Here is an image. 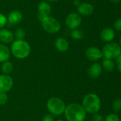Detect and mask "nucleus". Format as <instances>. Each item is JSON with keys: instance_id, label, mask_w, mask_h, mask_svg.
Here are the masks:
<instances>
[{"instance_id": "nucleus-1", "label": "nucleus", "mask_w": 121, "mask_h": 121, "mask_svg": "<svg viewBox=\"0 0 121 121\" xmlns=\"http://www.w3.org/2000/svg\"><path fill=\"white\" fill-rule=\"evenodd\" d=\"M64 115L67 121H84L86 118V112L82 105L76 103L66 106Z\"/></svg>"}, {"instance_id": "nucleus-2", "label": "nucleus", "mask_w": 121, "mask_h": 121, "mask_svg": "<svg viewBox=\"0 0 121 121\" xmlns=\"http://www.w3.org/2000/svg\"><path fill=\"white\" fill-rule=\"evenodd\" d=\"M10 51L14 57L23 60L29 56L31 47L24 40H16L12 42Z\"/></svg>"}, {"instance_id": "nucleus-3", "label": "nucleus", "mask_w": 121, "mask_h": 121, "mask_svg": "<svg viewBox=\"0 0 121 121\" xmlns=\"http://www.w3.org/2000/svg\"><path fill=\"white\" fill-rule=\"evenodd\" d=\"M82 106L86 113L95 114L101 109V101L98 95L90 93L84 96L82 101Z\"/></svg>"}, {"instance_id": "nucleus-4", "label": "nucleus", "mask_w": 121, "mask_h": 121, "mask_svg": "<svg viewBox=\"0 0 121 121\" xmlns=\"http://www.w3.org/2000/svg\"><path fill=\"white\" fill-rule=\"evenodd\" d=\"M66 107L65 102L58 97L50 98L46 103V108L49 113L53 116H59L63 114Z\"/></svg>"}, {"instance_id": "nucleus-5", "label": "nucleus", "mask_w": 121, "mask_h": 121, "mask_svg": "<svg viewBox=\"0 0 121 121\" xmlns=\"http://www.w3.org/2000/svg\"><path fill=\"white\" fill-rule=\"evenodd\" d=\"M41 26L44 30L50 34H55L59 32L61 26L60 22L55 18L48 16L44 18L41 21Z\"/></svg>"}, {"instance_id": "nucleus-6", "label": "nucleus", "mask_w": 121, "mask_h": 121, "mask_svg": "<svg viewBox=\"0 0 121 121\" xmlns=\"http://www.w3.org/2000/svg\"><path fill=\"white\" fill-rule=\"evenodd\" d=\"M121 52V48L120 45L116 43L111 42L108 43L103 48L102 53L105 58L108 59H116Z\"/></svg>"}, {"instance_id": "nucleus-7", "label": "nucleus", "mask_w": 121, "mask_h": 121, "mask_svg": "<svg viewBox=\"0 0 121 121\" xmlns=\"http://www.w3.org/2000/svg\"><path fill=\"white\" fill-rule=\"evenodd\" d=\"M66 25L70 30H73L78 28L82 22V18L81 15L78 13H71L66 18Z\"/></svg>"}, {"instance_id": "nucleus-8", "label": "nucleus", "mask_w": 121, "mask_h": 121, "mask_svg": "<svg viewBox=\"0 0 121 121\" xmlns=\"http://www.w3.org/2000/svg\"><path fill=\"white\" fill-rule=\"evenodd\" d=\"M14 85V80L12 77L8 74L0 75V91L6 93L10 91Z\"/></svg>"}, {"instance_id": "nucleus-9", "label": "nucleus", "mask_w": 121, "mask_h": 121, "mask_svg": "<svg viewBox=\"0 0 121 121\" xmlns=\"http://www.w3.org/2000/svg\"><path fill=\"white\" fill-rule=\"evenodd\" d=\"M51 7L49 3L47 1H41L38 5V18L40 21H41L46 17L50 16Z\"/></svg>"}, {"instance_id": "nucleus-10", "label": "nucleus", "mask_w": 121, "mask_h": 121, "mask_svg": "<svg viewBox=\"0 0 121 121\" xmlns=\"http://www.w3.org/2000/svg\"><path fill=\"white\" fill-rule=\"evenodd\" d=\"M86 55L89 60L96 62L102 58L103 53L99 48L96 47H90L86 50Z\"/></svg>"}, {"instance_id": "nucleus-11", "label": "nucleus", "mask_w": 121, "mask_h": 121, "mask_svg": "<svg viewBox=\"0 0 121 121\" xmlns=\"http://www.w3.org/2000/svg\"><path fill=\"white\" fill-rule=\"evenodd\" d=\"M77 11L79 15L87 16L91 15L93 13L94 7L91 4L88 2L81 3V4L77 6Z\"/></svg>"}, {"instance_id": "nucleus-12", "label": "nucleus", "mask_w": 121, "mask_h": 121, "mask_svg": "<svg viewBox=\"0 0 121 121\" xmlns=\"http://www.w3.org/2000/svg\"><path fill=\"white\" fill-rule=\"evenodd\" d=\"M14 33L6 28L0 29V42L3 44H8L11 43L14 41Z\"/></svg>"}, {"instance_id": "nucleus-13", "label": "nucleus", "mask_w": 121, "mask_h": 121, "mask_svg": "<svg viewBox=\"0 0 121 121\" xmlns=\"http://www.w3.org/2000/svg\"><path fill=\"white\" fill-rule=\"evenodd\" d=\"M55 48L56 49L61 52H65L68 51L69 49V43L68 41L63 37H59L56 39L55 43Z\"/></svg>"}, {"instance_id": "nucleus-14", "label": "nucleus", "mask_w": 121, "mask_h": 121, "mask_svg": "<svg viewBox=\"0 0 121 121\" xmlns=\"http://www.w3.org/2000/svg\"><path fill=\"white\" fill-rule=\"evenodd\" d=\"M102 66L98 63L95 62L93 65L90 66V67L88 69V76L92 79H96L100 77V75L102 73Z\"/></svg>"}, {"instance_id": "nucleus-15", "label": "nucleus", "mask_w": 121, "mask_h": 121, "mask_svg": "<svg viewBox=\"0 0 121 121\" xmlns=\"http://www.w3.org/2000/svg\"><path fill=\"white\" fill-rule=\"evenodd\" d=\"M6 18H7V21L9 23H10L11 24L16 25V24L19 23L22 21L23 15L20 11L14 10V11H11Z\"/></svg>"}, {"instance_id": "nucleus-16", "label": "nucleus", "mask_w": 121, "mask_h": 121, "mask_svg": "<svg viewBox=\"0 0 121 121\" xmlns=\"http://www.w3.org/2000/svg\"><path fill=\"white\" fill-rule=\"evenodd\" d=\"M100 37L103 42L111 43L115 38V32L111 28H106L101 32Z\"/></svg>"}, {"instance_id": "nucleus-17", "label": "nucleus", "mask_w": 121, "mask_h": 121, "mask_svg": "<svg viewBox=\"0 0 121 121\" xmlns=\"http://www.w3.org/2000/svg\"><path fill=\"white\" fill-rule=\"evenodd\" d=\"M11 51L4 44H0V63L8 61L10 58Z\"/></svg>"}, {"instance_id": "nucleus-18", "label": "nucleus", "mask_w": 121, "mask_h": 121, "mask_svg": "<svg viewBox=\"0 0 121 121\" xmlns=\"http://www.w3.org/2000/svg\"><path fill=\"white\" fill-rule=\"evenodd\" d=\"M102 68H103L106 72H113L115 69V63L113 60L104 57L102 61Z\"/></svg>"}, {"instance_id": "nucleus-19", "label": "nucleus", "mask_w": 121, "mask_h": 121, "mask_svg": "<svg viewBox=\"0 0 121 121\" xmlns=\"http://www.w3.org/2000/svg\"><path fill=\"white\" fill-rule=\"evenodd\" d=\"M13 68H14V66H13L12 62L9 60L2 62L1 66V70L4 74L9 75V74H11L12 72Z\"/></svg>"}, {"instance_id": "nucleus-20", "label": "nucleus", "mask_w": 121, "mask_h": 121, "mask_svg": "<svg viewBox=\"0 0 121 121\" xmlns=\"http://www.w3.org/2000/svg\"><path fill=\"white\" fill-rule=\"evenodd\" d=\"M71 37L76 40H80L81 39H83V38L84 37V33L83 30L76 28V29H73L71 30Z\"/></svg>"}, {"instance_id": "nucleus-21", "label": "nucleus", "mask_w": 121, "mask_h": 121, "mask_svg": "<svg viewBox=\"0 0 121 121\" xmlns=\"http://www.w3.org/2000/svg\"><path fill=\"white\" fill-rule=\"evenodd\" d=\"M14 38L16 39V40H24L25 36H26V33H25V31L23 28H18L14 33Z\"/></svg>"}, {"instance_id": "nucleus-22", "label": "nucleus", "mask_w": 121, "mask_h": 121, "mask_svg": "<svg viewBox=\"0 0 121 121\" xmlns=\"http://www.w3.org/2000/svg\"><path fill=\"white\" fill-rule=\"evenodd\" d=\"M112 106H113V109L115 112H119L121 111V99H116L113 104H112Z\"/></svg>"}, {"instance_id": "nucleus-23", "label": "nucleus", "mask_w": 121, "mask_h": 121, "mask_svg": "<svg viewBox=\"0 0 121 121\" xmlns=\"http://www.w3.org/2000/svg\"><path fill=\"white\" fill-rule=\"evenodd\" d=\"M104 121H120V118L116 114L110 113L106 116Z\"/></svg>"}, {"instance_id": "nucleus-24", "label": "nucleus", "mask_w": 121, "mask_h": 121, "mask_svg": "<svg viewBox=\"0 0 121 121\" xmlns=\"http://www.w3.org/2000/svg\"><path fill=\"white\" fill-rule=\"evenodd\" d=\"M6 23H7L6 16L4 14L0 13V29L3 28L6 25Z\"/></svg>"}, {"instance_id": "nucleus-25", "label": "nucleus", "mask_w": 121, "mask_h": 121, "mask_svg": "<svg viewBox=\"0 0 121 121\" xmlns=\"http://www.w3.org/2000/svg\"><path fill=\"white\" fill-rule=\"evenodd\" d=\"M8 101V96L6 93L0 91V105H4Z\"/></svg>"}, {"instance_id": "nucleus-26", "label": "nucleus", "mask_w": 121, "mask_h": 121, "mask_svg": "<svg viewBox=\"0 0 121 121\" xmlns=\"http://www.w3.org/2000/svg\"><path fill=\"white\" fill-rule=\"evenodd\" d=\"M114 28L116 30L121 31V18L117 19L115 22H114Z\"/></svg>"}, {"instance_id": "nucleus-27", "label": "nucleus", "mask_w": 121, "mask_h": 121, "mask_svg": "<svg viewBox=\"0 0 121 121\" xmlns=\"http://www.w3.org/2000/svg\"><path fill=\"white\" fill-rule=\"evenodd\" d=\"M42 121H54L53 116H52V115L50 114V113L46 114V115L43 117Z\"/></svg>"}, {"instance_id": "nucleus-28", "label": "nucleus", "mask_w": 121, "mask_h": 121, "mask_svg": "<svg viewBox=\"0 0 121 121\" xmlns=\"http://www.w3.org/2000/svg\"><path fill=\"white\" fill-rule=\"evenodd\" d=\"M93 121H103V118L101 114H98V113H95L93 114Z\"/></svg>"}, {"instance_id": "nucleus-29", "label": "nucleus", "mask_w": 121, "mask_h": 121, "mask_svg": "<svg viewBox=\"0 0 121 121\" xmlns=\"http://www.w3.org/2000/svg\"><path fill=\"white\" fill-rule=\"evenodd\" d=\"M73 4H74L75 6H78L81 4V2H80L79 0H74V1H73Z\"/></svg>"}, {"instance_id": "nucleus-30", "label": "nucleus", "mask_w": 121, "mask_h": 121, "mask_svg": "<svg viewBox=\"0 0 121 121\" xmlns=\"http://www.w3.org/2000/svg\"><path fill=\"white\" fill-rule=\"evenodd\" d=\"M116 62H117V63H120L121 62V52L120 53V55L116 58Z\"/></svg>"}, {"instance_id": "nucleus-31", "label": "nucleus", "mask_w": 121, "mask_h": 121, "mask_svg": "<svg viewBox=\"0 0 121 121\" xmlns=\"http://www.w3.org/2000/svg\"><path fill=\"white\" fill-rule=\"evenodd\" d=\"M117 64H118V69L120 72H121V62L117 63Z\"/></svg>"}, {"instance_id": "nucleus-32", "label": "nucleus", "mask_w": 121, "mask_h": 121, "mask_svg": "<svg viewBox=\"0 0 121 121\" xmlns=\"http://www.w3.org/2000/svg\"><path fill=\"white\" fill-rule=\"evenodd\" d=\"M109 1L112 3H118L121 1V0H109Z\"/></svg>"}, {"instance_id": "nucleus-33", "label": "nucleus", "mask_w": 121, "mask_h": 121, "mask_svg": "<svg viewBox=\"0 0 121 121\" xmlns=\"http://www.w3.org/2000/svg\"><path fill=\"white\" fill-rule=\"evenodd\" d=\"M48 1H51V2H56V1H58V0H46Z\"/></svg>"}, {"instance_id": "nucleus-34", "label": "nucleus", "mask_w": 121, "mask_h": 121, "mask_svg": "<svg viewBox=\"0 0 121 121\" xmlns=\"http://www.w3.org/2000/svg\"><path fill=\"white\" fill-rule=\"evenodd\" d=\"M64 121L63 120H62V119H58V120H56V121Z\"/></svg>"}, {"instance_id": "nucleus-35", "label": "nucleus", "mask_w": 121, "mask_h": 121, "mask_svg": "<svg viewBox=\"0 0 121 121\" xmlns=\"http://www.w3.org/2000/svg\"><path fill=\"white\" fill-rule=\"evenodd\" d=\"M120 46H121V38H120Z\"/></svg>"}]
</instances>
